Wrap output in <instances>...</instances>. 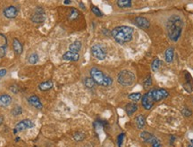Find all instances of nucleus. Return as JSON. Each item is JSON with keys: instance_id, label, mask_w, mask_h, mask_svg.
I'll return each mask as SVG.
<instances>
[{"instance_id": "nucleus-7", "label": "nucleus", "mask_w": 193, "mask_h": 147, "mask_svg": "<svg viewBox=\"0 0 193 147\" xmlns=\"http://www.w3.org/2000/svg\"><path fill=\"white\" fill-rule=\"evenodd\" d=\"M34 127V123L31 121L30 120H23L22 121H20L19 123L16 124L15 128L14 129V133L16 134L18 132H22V131H24L28 129H30Z\"/></svg>"}, {"instance_id": "nucleus-27", "label": "nucleus", "mask_w": 193, "mask_h": 147, "mask_svg": "<svg viewBox=\"0 0 193 147\" xmlns=\"http://www.w3.org/2000/svg\"><path fill=\"white\" fill-rule=\"evenodd\" d=\"M160 64H161V62L159 59L156 58L153 62H152V64H151V68H152V71L156 72V71H158V69L160 68Z\"/></svg>"}, {"instance_id": "nucleus-23", "label": "nucleus", "mask_w": 193, "mask_h": 147, "mask_svg": "<svg viewBox=\"0 0 193 147\" xmlns=\"http://www.w3.org/2000/svg\"><path fill=\"white\" fill-rule=\"evenodd\" d=\"M132 5L131 0H119L117 1V6L121 8H129Z\"/></svg>"}, {"instance_id": "nucleus-14", "label": "nucleus", "mask_w": 193, "mask_h": 147, "mask_svg": "<svg viewBox=\"0 0 193 147\" xmlns=\"http://www.w3.org/2000/svg\"><path fill=\"white\" fill-rule=\"evenodd\" d=\"M28 102H29V103L31 105V106H33L34 108H36L38 110H41L42 109V103L40 101V99L38 97L37 95H31V96H30L29 97V99H28Z\"/></svg>"}, {"instance_id": "nucleus-2", "label": "nucleus", "mask_w": 193, "mask_h": 147, "mask_svg": "<svg viewBox=\"0 0 193 147\" xmlns=\"http://www.w3.org/2000/svg\"><path fill=\"white\" fill-rule=\"evenodd\" d=\"M133 29L129 26H118L113 29L111 35L114 39L120 44L130 42L133 37Z\"/></svg>"}, {"instance_id": "nucleus-39", "label": "nucleus", "mask_w": 193, "mask_h": 147, "mask_svg": "<svg viewBox=\"0 0 193 147\" xmlns=\"http://www.w3.org/2000/svg\"><path fill=\"white\" fill-rule=\"evenodd\" d=\"M80 6H81V8L82 9H85V6H84V5H83L82 3H80Z\"/></svg>"}, {"instance_id": "nucleus-41", "label": "nucleus", "mask_w": 193, "mask_h": 147, "mask_svg": "<svg viewBox=\"0 0 193 147\" xmlns=\"http://www.w3.org/2000/svg\"><path fill=\"white\" fill-rule=\"evenodd\" d=\"M189 147H193V145H189Z\"/></svg>"}, {"instance_id": "nucleus-29", "label": "nucleus", "mask_w": 193, "mask_h": 147, "mask_svg": "<svg viewBox=\"0 0 193 147\" xmlns=\"http://www.w3.org/2000/svg\"><path fill=\"white\" fill-rule=\"evenodd\" d=\"M28 61H29V63L31 64H37L38 62V55L37 54H31V55L29 56Z\"/></svg>"}, {"instance_id": "nucleus-5", "label": "nucleus", "mask_w": 193, "mask_h": 147, "mask_svg": "<svg viewBox=\"0 0 193 147\" xmlns=\"http://www.w3.org/2000/svg\"><path fill=\"white\" fill-rule=\"evenodd\" d=\"M147 94L148 95L149 98L153 101V103L162 101L163 99H165V98L169 96V92L166 89H163V88H159V89L158 88H153V89L149 90Z\"/></svg>"}, {"instance_id": "nucleus-13", "label": "nucleus", "mask_w": 193, "mask_h": 147, "mask_svg": "<svg viewBox=\"0 0 193 147\" xmlns=\"http://www.w3.org/2000/svg\"><path fill=\"white\" fill-rule=\"evenodd\" d=\"M135 23L138 27L141 29H148L150 27V22L147 18L142 17V16H138L135 18Z\"/></svg>"}, {"instance_id": "nucleus-17", "label": "nucleus", "mask_w": 193, "mask_h": 147, "mask_svg": "<svg viewBox=\"0 0 193 147\" xmlns=\"http://www.w3.org/2000/svg\"><path fill=\"white\" fill-rule=\"evenodd\" d=\"M13 48H14V53L16 55H22V50H23V47H22V43L19 41L17 38H14V40H13Z\"/></svg>"}, {"instance_id": "nucleus-31", "label": "nucleus", "mask_w": 193, "mask_h": 147, "mask_svg": "<svg viewBox=\"0 0 193 147\" xmlns=\"http://www.w3.org/2000/svg\"><path fill=\"white\" fill-rule=\"evenodd\" d=\"M91 12L96 15V16H98V17H102L103 16V14H102V12L99 9L97 6H91Z\"/></svg>"}, {"instance_id": "nucleus-21", "label": "nucleus", "mask_w": 193, "mask_h": 147, "mask_svg": "<svg viewBox=\"0 0 193 147\" xmlns=\"http://www.w3.org/2000/svg\"><path fill=\"white\" fill-rule=\"evenodd\" d=\"M81 48H82V43H81V41H74V43H72L70 46H69V50L71 51V52H74V53H77L78 54V52L81 50Z\"/></svg>"}, {"instance_id": "nucleus-9", "label": "nucleus", "mask_w": 193, "mask_h": 147, "mask_svg": "<svg viewBox=\"0 0 193 147\" xmlns=\"http://www.w3.org/2000/svg\"><path fill=\"white\" fill-rule=\"evenodd\" d=\"M18 9L14 6H7L6 7L4 11H3V14L5 15V17L8 19H14L15 18L18 14Z\"/></svg>"}, {"instance_id": "nucleus-33", "label": "nucleus", "mask_w": 193, "mask_h": 147, "mask_svg": "<svg viewBox=\"0 0 193 147\" xmlns=\"http://www.w3.org/2000/svg\"><path fill=\"white\" fill-rule=\"evenodd\" d=\"M182 113L183 114L184 117H191V116L192 115L191 110H190L189 108H187V107H185V108L183 109V110H182Z\"/></svg>"}, {"instance_id": "nucleus-16", "label": "nucleus", "mask_w": 193, "mask_h": 147, "mask_svg": "<svg viewBox=\"0 0 193 147\" xmlns=\"http://www.w3.org/2000/svg\"><path fill=\"white\" fill-rule=\"evenodd\" d=\"M80 58V55L77 53H74L71 51L66 52L64 55H63V59L65 61H73V62H76L78 61Z\"/></svg>"}, {"instance_id": "nucleus-28", "label": "nucleus", "mask_w": 193, "mask_h": 147, "mask_svg": "<svg viewBox=\"0 0 193 147\" xmlns=\"http://www.w3.org/2000/svg\"><path fill=\"white\" fill-rule=\"evenodd\" d=\"M151 85H152V77H151V75H147V78L145 79V80L143 82V87L145 89H147L148 87H151Z\"/></svg>"}, {"instance_id": "nucleus-20", "label": "nucleus", "mask_w": 193, "mask_h": 147, "mask_svg": "<svg viewBox=\"0 0 193 147\" xmlns=\"http://www.w3.org/2000/svg\"><path fill=\"white\" fill-rule=\"evenodd\" d=\"M135 122H136L137 128H138L139 129H142L144 127H145V124H146L145 117H144L142 114H139V115H138V116L135 118Z\"/></svg>"}, {"instance_id": "nucleus-36", "label": "nucleus", "mask_w": 193, "mask_h": 147, "mask_svg": "<svg viewBox=\"0 0 193 147\" xmlns=\"http://www.w3.org/2000/svg\"><path fill=\"white\" fill-rule=\"evenodd\" d=\"M6 74V69L0 70V77H4Z\"/></svg>"}, {"instance_id": "nucleus-8", "label": "nucleus", "mask_w": 193, "mask_h": 147, "mask_svg": "<svg viewBox=\"0 0 193 147\" xmlns=\"http://www.w3.org/2000/svg\"><path fill=\"white\" fill-rule=\"evenodd\" d=\"M31 21L35 23H41L45 21L46 19V15H45V12L41 7H38L35 10L34 14L31 15Z\"/></svg>"}, {"instance_id": "nucleus-30", "label": "nucleus", "mask_w": 193, "mask_h": 147, "mask_svg": "<svg viewBox=\"0 0 193 147\" xmlns=\"http://www.w3.org/2000/svg\"><path fill=\"white\" fill-rule=\"evenodd\" d=\"M74 138L75 141L81 142V141H82L83 139L85 138V135L83 134L82 132H76V133H74Z\"/></svg>"}, {"instance_id": "nucleus-38", "label": "nucleus", "mask_w": 193, "mask_h": 147, "mask_svg": "<svg viewBox=\"0 0 193 147\" xmlns=\"http://www.w3.org/2000/svg\"><path fill=\"white\" fill-rule=\"evenodd\" d=\"M3 121H4V118H3L2 116H0V125L3 123Z\"/></svg>"}, {"instance_id": "nucleus-10", "label": "nucleus", "mask_w": 193, "mask_h": 147, "mask_svg": "<svg viewBox=\"0 0 193 147\" xmlns=\"http://www.w3.org/2000/svg\"><path fill=\"white\" fill-rule=\"evenodd\" d=\"M139 137H140V138H141L145 143H148V144H151V145H152L153 143H155V142L159 140V139L156 138L154 135L150 134L149 132H147V131H142V132L140 133Z\"/></svg>"}, {"instance_id": "nucleus-19", "label": "nucleus", "mask_w": 193, "mask_h": 147, "mask_svg": "<svg viewBox=\"0 0 193 147\" xmlns=\"http://www.w3.org/2000/svg\"><path fill=\"white\" fill-rule=\"evenodd\" d=\"M175 56V49L173 47H169L165 53V59L167 63H172L174 61Z\"/></svg>"}, {"instance_id": "nucleus-1", "label": "nucleus", "mask_w": 193, "mask_h": 147, "mask_svg": "<svg viewBox=\"0 0 193 147\" xmlns=\"http://www.w3.org/2000/svg\"><path fill=\"white\" fill-rule=\"evenodd\" d=\"M183 21L181 16L174 14L171 15L167 20L166 22L167 34L172 41L177 42L179 40L183 32Z\"/></svg>"}, {"instance_id": "nucleus-22", "label": "nucleus", "mask_w": 193, "mask_h": 147, "mask_svg": "<svg viewBox=\"0 0 193 147\" xmlns=\"http://www.w3.org/2000/svg\"><path fill=\"white\" fill-rule=\"evenodd\" d=\"M52 87H53V82H52L51 80H48V81H46V82H43L41 83V84H39L38 88H39V90H41V91H47V90L51 89Z\"/></svg>"}, {"instance_id": "nucleus-11", "label": "nucleus", "mask_w": 193, "mask_h": 147, "mask_svg": "<svg viewBox=\"0 0 193 147\" xmlns=\"http://www.w3.org/2000/svg\"><path fill=\"white\" fill-rule=\"evenodd\" d=\"M141 105H142V107H143L145 110H151V108H152L153 105H154V103H153V101L149 98V96H148V95H147V93L141 97Z\"/></svg>"}, {"instance_id": "nucleus-6", "label": "nucleus", "mask_w": 193, "mask_h": 147, "mask_svg": "<svg viewBox=\"0 0 193 147\" xmlns=\"http://www.w3.org/2000/svg\"><path fill=\"white\" fill-rule=\"evenodd\" d=\"M91 54L95 58L102 61L107 57V49L103 45L97 44L91 47Z\"/></svg>"}, {"instance_id": "nucleus-3", "label": "nucleus", "mask_w": 193, "mask_h": 147, "mask_svg": "<svg viewBox=\"0 0 193 147\" xmlns=\"http://www.w3.org/2000/svg\"><path fill=\"white\" fill-rule=\"evenodd\" d=\"M90 76H91V79L95 81L96 84L102 86V87H109L113 84V79H111V77L106 75L105 73H103V72H101L99 69L96 68V67H93L91 68L90 72Z\"/></svg>"}, {"instance_id": "nucleus-35", "label": "nucleus", "mask_w": 193, "mask_h": 147, "mask_svg": "<svg viewBox=\"0 0 193 147\" xmlns=\"http://www.w3.org/2000/svg\"><path fill=\"white\" fill-rule=\"evenodd\" d=\"M151 146L152 147H163L162 146V144L160 143V140L156 141V142H155V143H153V144L151 145Z\"/></svg>"}, {"instance_id": "nucleus-25", "label": "nucleus", "mask_w": 193, "mask_h": 147, "mask_svg": "<svg viewBox=\"0 0 193 147\" xmlns=\"http://www.w3.org/2000/svg\"><path fill=\"white\" fill-rule=\"evenodd\" d=\"M141 97H142V95H141L140 93H132V94L128 95L129 99L133 102H138L139 100L141 99Z\"/></svg>"}, {"instance_id": "nucleus-18", "label": "nucleus", "mask_w": 193, "mask_h": 147, "mask_svg": "<svg viewBox=\"0 0 193 147\" xmlns=\"http://www.w3.org/2000/svg\"><path fill=\"white\" fill-rule=\"evenodd\" d=\"M138 110V104L135 103H130L125 105V111L129 116L132 115L134 112H136Z\"/></svg>"}, {"instance_id": "nucleus-42", "label": "nucleus", "mask_w": 193, "mask_h": 147, "mask_svg": "<svg viewBox=\"0 0 193 147\" xmlns=\"http://www.w3.org/2000/svg\"><path fill=\"white\" fill-rule=\"evenodd\" d=\"M191 143H192V145H193V140H191Z\"/></svg>"}, {"instance_id": "nucleus-34", "label": "nucleus", "mask_w": 193, "mask_h": 147, "mask_svg": "<svg viewBox=\"0 0 193 147\" xmlns=\"http://www.w3.org/2000/svg\"><path fill=\"white\" fill-rule=\"evenodd\" d=\"M123 139H124V133H122V134H120L119 136H118V137H117V145H118L119 147L122 146V145L123 143Z\"/></svg>"}, {"instance_id": "nucleus-15", "label": "nucleus", "mask_w": 193, "mask_h": 147, "mask_svg": "<svg viewBox=\"0 0 193 147\" xmlns=\"http://www.w3.org/2000/svg\"><path fill=\"white\" fill-rule=\"evenodd\" d=\"M12 103V97L9 95H0V107H7Z\"/></svg>"}, {"instance_id": "nucleus-4", "label": "nucleus", "mask_w": 193, "mask_h": 147, "mask_svg": "<svg viewBox=\"0 0 193 147\" xmlns=\"http://www.w3.org/2000/svg\"><path fill=\"white\" fill-rule=\"evenodd\" d=\"M135 75L128 70H123L117 75V81L123 87H130L135 81Z\"/></svg>"}, {"instance_id": "nucleus-37", "label": "nucleus", "mask_w": 193, "mask_h": 147, "mask_svg": "<svg viewBox=\"0 0 193 147\" xmlns=\"http://www.w3.org/2000/svg\"><path fill=\"white\" fill-rule=\"evenodd\" d=\"M175 138L176 137H175V136H172V137H171V138H170V143H171V144H173V143L175 142Z\"/></svg>"}, {"instance_id": "nucleus-24", "label": "nucleus", "mask_w": 193, "mask_h": 147, "mask_svg": "<svg viewBox=\"0 0 193 147\" xmlns=\"http://www.w3.org/2000/svg\"><path fill=\"white\" fill-rule=\"evenodd\" d=\"M79 16H80L79 11L77 9H75V8H72L71 11H70V13H69L68 19H69L70 21H74V20H76V19L78 18Z\"/></svg>"}, {"instance_id": "nucleus-32", "label": "nucleus", "mask_w": 193, "mask_h": 147, "mask_svg": "<svg viewBox=\"0 0 193 147\" xmlns=\"http://www.w3.org/2000/svg\"><path fill=\"white\" fill-rule=\"evenodd\" d=\"M22 109L21 108V106H16V107H14L13 110H12V113L14 115V116H17V115H20V114H22Z\"/></svg>"}, {"instance_id": "nucleus-12", "label": "nucleus", "mask_w": 193, "mask_h": 147, "mask_svg": "<svg viewBox=\"0 0 193 147\" xmlns=\"http://www.w3.org/2000/svg\"><path fill=\"white\" fill-rule=\"evenodd\" d=\"M6 46H7V39L4 34L0 33V58L4 57L6 52Z\"/></svg>"}, {"instance_id": "nucleus-40", "label": "nucleus", "mask_w": 193, "mask_h": 147, "mask_svg": "<svg viewBox=\"0 0 193 147\" xmlns=\"http://www.w3.org/2000/svg\"><path fill=\"white\" fill-rule=\"evenodd\" d=\"M64 4H65V5H68V4H71V1H64Z\"/></svg>"}, {"instance_id": "nucleus-26", "label": "nucleus", "mask_w": 193, "mask_h": 147, "mask_svg": "<svg viewBox=\"0 0 193 147\" xmlns=\"http://www.w3.org/2000/svg\"><path fill=\"white\" fill-rule=\"evenodd\" d=\"M84 85L88 87V88H93L95 87V81L92 79L91 78H85L84 79Z\"/></svg>"}]
</instances>
